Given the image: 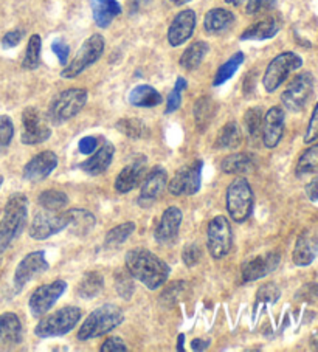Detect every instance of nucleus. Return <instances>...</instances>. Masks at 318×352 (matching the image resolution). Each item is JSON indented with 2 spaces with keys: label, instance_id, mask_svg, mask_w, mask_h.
<instances>
[{
  "label": "nucleus",
  "instance_id": "42",
  "mask_svg": "<svg viewBox=\"0 0 318 352\" xmlns=\"http://www.w3.org/2000/svg\"><path fill=\"white\" fill-rule=\"evenodd\" d=\"M262 118H264V115H262L261 107H250L248 111L246 112V115H244V124H246V132L252 140H256L261 135Z\"/></svg>",
  "mask_w": 318,
  "mask_h": 352
},
{
  "label": "nucleus",
  "instance_id": "10",
  "mask_svg": "<svg viewBox=\"0 0 318 352\" xmlns=\"http://www.w3.org/2000/svg\"><path fill=\"white\" fill-rule=\"evenodd\" d=\"M314 87L315 80L309 72L297 75L281 95L283 106L290 112H299L309 102L312 94H314Z\"/></svg>",
  "mask_w": 318,
  "mask_h": 352
},
{
  "label": "nucleus",
  "instance_id": "15",
  "mask_svg": "<svg viewBox=\"0 0 318 352\" xmlns=\"http://www.w3.org/2000/svg\"><path fill=\"white\" fill-rule=\"evenodd\" d=\"M48 267H50V264H48V261L45 258V252L39 250V252L28 253L16 267L14 278H13L16 292H21V290L25 287L33 278L48 270Z\"/></svg>",
  "mask_w": 318,
  "mask_h": 352
},
{
  "label": "nucleus",
  "instance_id": "53",
  "mask_svg": "<svg viewBox=\"0 0 318 352\" xmlns=\"http://www.w3.org/2000/svg\"><path fill=\"white\" fill-rule=\"evenodd\" d=\"M117 290H118L120 296L123 295L126 300H129L132 292H134V284L131 279H127L125 275H121V281H117Z\"/></svg>",
  "mask_w": 318,
  "mask_h": 352
},
{
  "label": "nucleus",
  "instance_id": "16",
  "mask_svg": "<svg viewBox=\"0 0 318 352\" xmlns=\"http://www.w3.org/2000/svg\"><path fill=\"white\" fill-rule=\"evenodd\" d=\"M279 261L281 258L278 252H268L266 254H259V256L246 261L241 269L244 283H252L256 281V279L267 276L268 273L277 270Z\"/></svg>",
  "mask_w": 318,
  "mask_h": 352
},
{
  "label": "nucleus",
  "instance_id": "47",
  "mask_svg": "<svg viewBox=\"0 0 318 352\" xmlns=\"http://www.w3.org/2000/svg\"><path fill=\"white\" fill-rule=\"evenodd\" d=\"M200 256H202V252L198 244H188L182 252L183 264L187 267H194L200 261Z\"/></svg>",
  "mask_w": 318,
  "mask_h": 352
},
{
  "label": "nucleus",
  "instance_id": "37",
  "mask_svg": "<svg viewBox=\"0 0 318 352\" xmlns=\"http://www.w3.org/2000/svg\"><path fill=\"white\" fill-rule=\"evenodd\" d=\"M38 202L41 208L48 211H63L67 205H69V197L67 194L58 190H47L39 194Z\"/></svg>",
  "mask_w": 318,
  "mask_h": 352
},
{
  "label": "nucleus",
  "instance_id": "56",
  "mask_svg": "<svg viewBox=\"0 0 318 352\" xmlns=\"http://www.w3.org/2000/svg\"><path fill=\"white\" fill-rule=\"evenodd\" d=\"M208 346H210V340H204V338H195L191 343L193 351H205Z\"/></svg>",
  "mask_w": 318,
  "mask_h": 352
},
{
  "label": "nucleus",
  "instance_id": "11",
  "mask_svg": "<svg viewBox=\"0 0 318 352\" xmlns=\"http://www.w3.org/2000/svg\"><path fill=\"white\" fill-rule=\"evenodd\" d=\"M69 227V214L67 211H48L42 208L34 214L30 226V236L36 241H44L58 234Z\"/></svg>",
  "mask_w": 318,
  "mask_h": 352
},
{
  "label": "nucleus",
  "instance_id": "54",
  "mask_svg": "<svg viewBox=\"0 0 318 352\" xmlns=\"http://www.w3.org/2000/svg\"><path fill=\"white\" fill-rule=\"evenodd\" d=\"M306 196L312 202H318V179L309 182L308 186H306Z\"/></svg>",
  "mask_w": 318,
  "mask_h": 352
},
{
  "label": "nucleus",
  "instance_id": "17",
  "mask_svg": "<svg viewBox=\"0 0 318 352\" xmlns=\"http://www.w3.org/2000/svg\"><path fill=\"white\" fill-rule=\"evenodd\" d=\"M284 135V111L278 106H273L267 111L262 118L261 138L264 146L268 149L277 148Z\"/></svg>",
  "mask_w": 318,
  "mask_h": 352
},
{
  "label": "nucleus",
  "instance_id": "34",
  "mask_svg": "<svg viewBox=\"0 0 318 352\" xmlns=\"http://www.w3.org/2000/svg\"><path fill=\"white\" fill-rule=\"evenodd\" d=\"M215 102L208 96H202L194 104V120L198 129L204 132L210 126L213 117H215Z\"/></svg>",
  "mask_w": 318,
  "mask_h": 352
},
{
  "label": "nucleus",
  "instance_id": "18",
  "mask_svg": "<svg viewBox=\"0 0 318 352\" xmlns=\"http://www.w3.org/2000/svg\"><path fill=\"white\" fill-rule=\"evenodd\" d=\"M58 166V157L52 151H42L23 166L22 177L32 184L45 180Z\"/></svg>",
  "mask_w": 318,
  "mask_h": 352
},
{
  "label": "nucleus",
  "instance_id": "50",
  "mask_svg": "<svg viewBox=\"0 0 318 352\" xmlns=\"http://www.w3.org/2000/svg\"><path fill=\"white\" fill-rule=\"evenodd\" d=\"M101 352H126L127 348L125 342L118 337H109L106 342L101 344Z\"/></svg>",
  "mask_w": 318,
  "mask_h": 352
},
{
  "label": "nucleus",
  "instance_id": "31",
  "mask_svg": "<svg viewBox=\"0 0 318 352\" xmlns=\"http://www.w3.org/2000/svg\"><path fill=\"white\" fill-rule=\"evenodd\" d=\"M163 101L162 95L158 94L152 86L148 84H140L134 87L129 94V102L136 107H156Z\"/></svg>",
  "mask_w": 318,
  "mask_h": 352
},
{
  "label": "nucleus",
  "instance_id": "52",
  "mask_svg": "<svg viewBox=\"0 0 318 352\" xmlns=\"http://www.w3.org/2000/svg\"><path fill=\"white\" fill-rule=\"evenodd\" d=\"M98 146V140L95 137H84L79 140V153L84 155L94 154Z\"/></svg>",
  "mask_w": 318,
  "mask_h": 352
},
{
  "label": "nucleus",
  "instance_id": "36",
  "mask_svg": "<svg viewBox=\"0 0 318 352\" xmlns=\"http://www.w3.org/2000/svg\"><path fill=\"white\" fill-rule=\"evenodd\" d=\"M244 59H246V56H244L242 52H237L235 53L233 56H231L227 63L222 64L221 67H219V70L216 72V76H215V81H213V86L218 87V86H222V84L227 82L231 76H233L237 69L242 65Z\"/></svg>",
  "mask_w": 318,
  "mask_h": 352
},
{
  "label": "nucleus",
  "instance_id": "20",
  "mask_svg": "<svg viewBox=\"0 0 318 352\" xmlns=\"http://www.w3.org/2000/svg\"><path fill=\"white\" fill-rule=\"evenodd\" d=\"M198 22L193 10H183L177 14L168 28V42L171 47H180L191 38Z\"/></svg>",
  "mask_w": 318,
  "mask_h": 352
},
{
  "label": "nucleus",
  "instance_id": "51",
  "mask_svg": "<svg viewBox=\"0 0 318 352\" xmlns=\"http://www.w3.org/2000/svg\"><path fill=\"white\" fill-rule=\"evenodd\" d=\"M22 38H23V32H21V30H11V32H8L2 38V47L14 48L21 44Z\"/></svg>",
  "mask_w": 318,
  "mask_h": 352
},
{
  "label": "nucleus",
  "instance_id": "33",
  "mask_svg": "<svg viewBox=\"0 0 318 352\" xmlns=\"http://www.w3.org/2000/svg\"><path fill=\"white\" fill-rule=\"evenodd\" d=\"M103 287H104V279L101 276V273L89 272L85 273L84 278L81 279V283L78 284L76 292L81 298L92 300L103 292Z\"/></svg>",
  "mask_w": 318,
  "mask_h": 352
},
{
  "label": "nucleus",
  "instance_id": "43",
  "mask_svg": "<svg viewBox=\"0 0 318 352\" xmlns=\"http://www.w3.org/2000/svg\"><path fill=\"white\" fill-rule=\"evenodd\" d=\"M14 137V124L8 115H0V153L7 149Z\"/></svg>",
  "mask_w": 318,
  "mask_h": 352
},
{
  "label": "nucleus",
  "instance_id": "7",
  "mask_svg": "<svg viewBox=\"0 0 318 352\" xmlns=\"http://www.w3.org/2000/svg\"><path fill=\"white\" fill-rule=\"evenodd\" d=\"M104 45H106V42H104L101 34H92L87 41H84V44L75 54V58L72 59V63L64 67L61 76L65 78V80H72V78L81 75L85 69L94 65L103 56Z\"/></svg>",
  "mask_w": 318,
  "mask_h": 352
},
{
  "label": "nucleus",
  "instance_id": "8",
  "mask_svg": "<svg viewBox=\"0 0 318 352\" xmlns=\"http://www.w3.org/2000/svg\"><path fill=\"white\" fill-rule=\"evenodd\" d=\"M303 59L298 56L297 53L293 52H284L275 56L272 63L267 65L264 72V76H262V86L267 90L268 94H272L277 90L281 84H283L287 76H289L292 72L301 69Z\"/></svg>",
  "mask_w": 318,
  "mask_h": 352
},
{
  "label": "nucleus",
  "instance_id": "46",
  "mask_svg": "<svg viewBox=\"0 0 318 352\" xmlns=\"http://www.w3.org/2000/svg\"><path fill=\"white\" fill-rule=\"evenodd\" d=\"M258 296V301H262V302H271V305H273V302H277L278 298H279V289L275 286V284H264V286H261L258 294H256Z\"/></svg>",
  "mask_w": 318,
  "mask_h": 352
},
{
  "label": "nucleus",
  "instance_id": "29",
  "mask_svg": "<svg viewBox=\"0 0 318 352\" xmlns=\"http://www.w3.org/2000/svg\"><path fill=\"white\" fill-rule=\"evenodd\" d=\"M279 32V22L275 17H267L253 23L241 34V41H266L272 39Z\"/></svg>",
  "mask_w": 318,
  "mask_h": 352
},
{
  "label": "nucleus",
  "instance_id": "41",
  "mask_svg": "<svg viewBox=\"0 0 318 352\" xmlns=\"http://www.w3.org/2000/svg\"><path fill=\"white\" fill-rule=\"evenodd\" d=\"M318 173V143L306 149L297 163V175L303 177L308 174Z\"/></svg>",
  "mask_w": 318,
  "mask_h": 352
},
{
  "label": "nucleus",
  "instance_id": "9",
  "mask_svg": "<svg viewBox=\"0 0 318 352\" xmlns=\"http://www.w3.org/2000/svg\"><path fill=\"white\" fill-rule=\"evenodd\" d=\"M206 244L208 252L215 259H222L230 253L233 245V232L227 217L216 216L210 221L206 230Z\"/></svg>",
  "mask_w": 318,
  "mask_h": 352
},
{
  "label": "nucleus",
  "instance_id": "44",
  "mask_svg": "<svg viewBox=\"0 0 318 352\" xmlns=\"http://www.w3.org/2000/svg\"><path fill=\"white\" fill-rule=\"evenodd\" d=\"M187 89V80L185 78H182V76H179L177 78V81H176V86H174V89L171 90V94H169V96H168V102H167V113H173V112H176L177 109L180 107V104H182V94H183V90Z\"/></svg>",
  "mask_w": 318,
  "mask_h": 352
},
{
  "label": "nucleus",
  "instance_id": "2",
  "mask_svg": "<svg viewBox=\"0 0 318 352\" xmlns=\"http://www.w3.org/2000/svg\"><path fill=\"white\" fill-rule=\"evenodd\" d=\"M28 221V199L25 194H13L5 204L0 219V254L19 238Z\"/></svg>",
  "mask_w": 318,
  "mask_h": 352
},
{
  "label": "nucleus",
  "instance_id": "45",
  "mask_svg": "<svg viewBox=\"0 0 318 352\" xmlns=\"http://www.w3.org/2000/svg\"><path fill=\"white\" fill-rule=\"evenodd\" d=\"M278 0H247L246 11L247 14H259L264 11H271L275 8Z\"/></svg>",
  "mask_w": 318,
  "mask_h": 352
},
{
  "label": "nucleus",
  "instance_id": "60",
  "mask_svg": "<svg viewBox=\"0 0 318 352\" xmlns=\"http://www.w3.org/2000/svg\"><path fill=\"white\" fill-rule=\"evenodd\" d=\"M3 185V175H0V188Z\"/></svg>",
  "mask_w": 318,
  "mask_h": 352
},
{
  "label": "nucleus",
  "instance_id": "35",
  "mask_svg": "<svg viewBox=\"0 0 318 352\" xmlns=\"http://www.w3.org/2000/svg\"><path fill=\"white\" fill-rule=\"evenodd\" d=\"M242 142V133H241V127L236 121H229L225 124L221 132H219L216 144L218 148L222 149H235L241 144Z\"/></svg>",
  "mask_w": 318,
  "mask_h": 352
},
{
  "label": "nucleus",
  "instance_id": "14",
  "mask_svg": "<svg viewBox=\"0 0 318 352\" xmlns=\"http://www.w3.org/2000/svg\"><path fill=\"white\" fill-rule=\"evenodd\" d=\"M22 135L21 142L27 146H34V144H41L47 142L52 135L50 126L42 117V113L36 107H27L22 112Z\"/></svg>",
  "mask_w": 318,
  "mask_h": 352
},
{
  "label": "nucleus",
  "instance_id": "58",
  "mask_svg": "<svg viewBox=\"0 0 318 352\" xmlns=\"http://www.w3.org/2000/svg\"><path fill=\"white\" fill-rule=\"evenodd\" d=\"M169 2H173L174 5H177V7H182V5L191 2V0H169Z\"/></svg>",
  "mask_w": 318,
  "mask_h": 352
},
{
  "label": "nucleus",
  "instance_id": "23",
  "mask_svg": "<svg viewBox=\"0 0 318 352\" xmlns=\"http://www.w3.org/2000/svg\"><path fill=\"white\" fill-rule=\"evenodd\" d=\"M22 332V323L16 314H0V351L13 349L21 344Z\"/></svg>",
  "mask_w": 318,
  "mask_h": 352
},
{
  "label": "nucleus",
  "instance_id": "26",
  "mask_svg": "<svg viewBox=\"0 0 318 352\" xmlns=\"http://www.w3.org/2000/svg\"><path fill=\"white\" fill-rule=\"evenodd\" d=\"M94 21L100 28H107L117 16L121 14L118 0H90Z\"/></svg>",
  "mask_w": 318,
  "mask_h": 352
},
{
  "label": "nucleus",
  "instance_id": "28",
  "mask_svg": "<svg viewBox=\"0 0 318 352\" xmlns=\"http://www.w3.org/2000/svg\"><path fill=\"white\" fill-rule=\"evenodd\" d=\"M67 214H69V227L67 228L76 236L89 234L96 226V217L87 210L72 208L67 210Z\"/></svg>",
  "mask_w": 318,
  "mask_h": 352
},
{
  "label": "nucleus",
  "instance_id": "27",
  "mask_svg": "<svg viewBox=\"0 0 318 352\" xmlns=\"http://www.w3.org/2000/svg\"><path fill=\"white\" fill-rule=\"evenodd\" d=\"M235 14L225 8H213L204 17V27L210 34L227 32L233 25Z\"/></svg>",
  "mask_w": 318,
  "mask_h": 352
},
{
  "label": "nucleus",
  "instance_id": "19",
  "mask_svg": "<svg viewBox=\"0 0 318 352\" xmlns=\"http://www.w3.org/2000/svg\"><path fill=\"white\" fill-rule=\"evenodd\" d=\"M167 184L168 174L165 171V168H152L148 175H145V179L142 182V191H140L138 205L142 206V208H148V206H151L156 202L157 197L163 192Z\"/></svg>",
  "mask_w": 318,
  "mask_h": 352
},
{
  "label": "nucleus",
  "instance_id": "40",
  "mask_svg": "<svg viewBox=\"0 0 318 352\" xmlns=\"http://www.w3.org/2000/svg\"><path fill=\"white\" fill-rule=\"evenodd\" d=\"M41 50H42V39L39 34H33L28 41L25 56L22 60V67L25 70H36L41 65Z\"/></svg>",
  "mask_w": 318,
  "mask_h": 352
},
{
  "label": "nucleus",
  "instance_id": "4",
  "mask_svg": "<svg viewBox=\"0 0 318 352\" xmlns=\"http://www.w3.org/2000/svg\"><path fill=\"white\" fill-rule=\"evenodd\" d=\"M255 196L248 180L244 177L235 179L227 188V211L231 219L237 223L248 221L253 213Z\"/></svg>",
  "mask_w": 318,
  "mask_h": 352
},
{
  "label": "nucleus",
  "instance_id": "13",
  "mask_svg": "<svg viewBox=\"0 0 318 352\" xmlns=\"http://www.w3.org/2000/svg\"><path fill=\"white\" fill-rule=\"evenodd\" d=\"M202 168H204L202 160H194L189 165L180 168L171 179L169 192L176 197L193 196L198 192L202 184Z\"/></svg>",
  "mask_w": 318,
  "mask_h": 352
},
{
  "label": "nucleus",
  "instance_id": "22",
  "mask_svg": "<svg viewBox=\"0 0 318 352\" xmlns=\"http://www.w3.org/2000/svg\"><path fill=\"white\" fill-rule=\"evenodd\" d=\"M183 221V214L177 206H169L165 210L162 219L156 228V241L162 245H168L174 242Z\"/></svg>",
  "mask_w": 318,
  "mask_h": 352
},
{
  "label": "nucleus",
  "instance_id": "5",
  "mask_svg": "<svg viewBox=\"0 0 318 352\" xmlns=\"http://www.w3.org/2000/svg\"><path fill=\"white\" fill-rule=\"evenodd\" d=\"M79 320H81V309L65 306L42 318L34 327V333L41 338L65 336L78 324Z\"/></svg>",
  "mask_w": 318,
  "mask_h": 352
},
{
  "label": "nucleus",
  "instance_id": "48",
  "mask_svg": "<svg viewBox=\"0 0 318 352\" xmlns=\"http://www.w3.org/2000/svg\"><path fill=\"white\" fill-rule=\"evenodd\" d=\"M315 140H318V102L314 107V112L310 115L308 129H306L304 135V143H314Z\"/></svg>",
  "mask_w": 318,
  "mask_h": 352
},
{
  "label": "nucleus",
  "instance_id": "32",
  "mask_svg": "<svg viewBox=\"0 0 318 352\" xmlns=\"http://www.w3.org/2000/svg\"><path fill=\"white\" fill-rule=\"evenodd\" d=\"M210 52V47H208L206 42L198 41L194 44L189 45L183 54L180 56V65L185 70H195L202 64V60L205 59L206 53Z\"/></svg>",
  "mask_w": 318,
  "mask_h": 352
},
{
  "label": "nucleus",
  "instance_id": "21",
  "mask_svg": "<svg viewBox=\"0 0 318 352\" xmlns=\"http://www.w3.org/2000/svg\"><path fill=\"white\" fill-rule=\"evenodd\" d=\"M146 175V157L140 155L132 159L131 163L121 169V173L115 179V190L120 194L131 192L134 188L142 184Z\"/></svg>",
  "mask_w": 318,
  "mask_h": 352
},
{
  "label": "nucleus",
  "instance_id": "6",
  "mask_svg": "<svg viewBox=\"0 0 318 352\" xmlns=\"http://www.w3.org/2000/svg\"><path fill=\"white\" fill-rule=\"evenodd\" d=\"M87 102L85 89H67L52 101L47 117L54 124L65 123L83 111Z\"/></svg>",
  "mask_w": 318,
  "mask_h": 352
},
{
  "label": "nucleus",
  "instance_id": "59",
  "mask_svg": "<svg viewBox=\"0 0 318 352\" xmlns=\"http://www.w3.org/2000/svg\"><path fill=\"white\" fill-rule=\"evenodd\" d=\"M229 5H235V7H237V5L242 3V0H225Z\"/></svg>",
  "mask_w": 318,
  "mask_h": 352
},
{
  "label": "nucleus",
  "instance_id": "57",
  "mask_svg": "<svg viewBox=\"0 0 318 352\" xmlns=\"http://www.w3.org/2000/svg\"><path fill=\"white\" fill-rule=\"evenodd\" d=\"M183 343H185V336L180 333V336L177 337V351H179V352L183 351Z\"/></svg>",
  "mask_w": 318,
  "mask_h": 352
},
{
  "label": "nucleus",
  "instance_id": "24",
  "mask_svg": "<svg viewBox=\"0 0 318 352\" xmlns=\"http://www.w3.org/2000/svg\"><path fill=\"white\" fill-rule=\"evenodd\" d=\"M318 254V241L314 236L309 233H303L298 236L295 242V247H293L292 253V261L293 264L298 267H308L314 263Z\"/></svg>",
  "mask_w": 318,
  "mask_h": 352
},
{
  "label": "nucleus",
  "instance_id": "30",
  "mask_svg": "<svg viewBox=\"0 0 318 352\" xmlns=\"http://www.w3.org/2000/svg\"><path fill=\"white\" fill-rule=\"evenodd\" d=\"M256 166L255 157L248 153H237L225 157L221 163V169L225 174H244L252 173Z\"/></svg>",
  "mask_w": 318,
  "mask_h": 352
},
{
  "label": "nucleus",
  "instance_id": "1",
  "mask_svg": "<svg viewBox=\"0 0 318 352\" xmlns=\"http://www.w3.org/2000/svg\"><path fill=\"white\" fill-rule=\"evenodd\" d=\"M125 263L129 275L151 290L162 287L171 273L169 265L146 248H132L126 253Z\"/></svg>",
  "mask_w": 318,
  "mask_h": 352
},
{
  "label": "nucleus",
  "instance_id": "49",
  "mask_svg": "<svg viewBox=\"0 0 318 352\" xmlns=\"http://www.w3.org/2000/svg\"><path fill=\"white\" fill-rule=\"evenodd\" d=\"M52 50L54 54H56L59 64L67 65V63H69V56H70V47L67 45L63 39H58L52 44Z\"/></svg>",
  "mask_w": 318,
  "mask_h": 352
},
{
  "label": "nucleus",
  "instance_id": "25",
  "mask_svg": "<svg viewBox=\"0 0 318 352\" xmlns=\"http://www.w3.org/2000/svg\"><path fill=\"white\" fill-rule=\"evenodd\" d=\"M115 154V148L112 143L106 142L103 146L96 151V154H94L85 162H83L79 168L83 169L84 173H87L89 175H100L103 174L106 169L111 166L112 159Z\"/></svg>",
  "mask_w": 318,
  "mask_h": 352
},
{
  "label": "nucleus",
  "instance_id": "38",
  "mask_svg": "<svg viewBox=\"0 0 318 352\" xmlns=\"http://www.w3.org/2000/svg\"><path fill=\"white\" fill-rule=\"evenodd\" d=\"M136 232V223L134 222H125L120 223V226L114 227L112 230H109L106 238H104V245L107 248L112 247H118L131 238V234Z\"/></svg>",
  "mask_w": 318,
  "mask_h": 352
},
{
  "label": "nucleus",
  "instance_id": "12",
  "mask_svg": "<svg viewBox=\"0 0 318 352\" xmlns=\"http://www.w3.org/2000/svg\"><path fill=\"white\" fill-rule=\"evenodd\" d=\"M65 290L67 283L63 281V279H58V281H53L50 284H44V286H39L36 289L28 301L30 312H32L33 317H44V315L56 305V301L64 295Z\"/></svg>",
  "mask_w": 318,
  "mask_h": 352
},
{
  "label": "nucleus",
  "instance_id": "55",
  "mask_svg": "<svg viewBox=\"0 0 318 352\" xmlns=\"http://www.w3.org/2000/svg\"><path fill=\"white\" fill-rule=\"evenodd\" d=\"M152 0H129V11L131 14H136L138 11L148 8Z\"/></svg>",
  "mask_w": 318,
  "mask_h": 352
},
{
  "label": "nucleus",
  "instance_id": "39",
  "mask_svg": "<svg viewBox=\"0 0 318 352\" xmlns=\"http://www.w3.org/2000/svg\"><path fill=\"white\" fill-rule=\"evenodd\" d=\"M115 127H117V131L125 133V135L129 138L138 140V138H146L149 135V129L146 127L143 121L138 118H123L117 121Z\"/></svg>",
  "mask_w": 318,
  "mask_h": 352
},
{
  "label": "nucleus",
  "instance_id": "3",
  "mask_svg": "<svg viewBox=\"0 0 318 352\" xmlns=\"http://www.w3.org/2000/svg\"><path fill=\"white\" fill-rule=\"evenodd\" d=\"M125 321L123 311L114 305H104L95 309L87 318L84 320L83 326L79 327L78 338L81 342L85 340H94L101 336H106L107 332L114 331Z\"/></svg>",
  "mask_w": 318,
  "mask_h": 352
}]
</instances>
